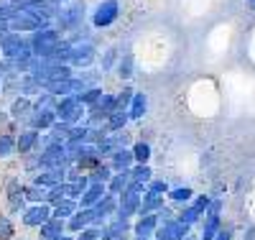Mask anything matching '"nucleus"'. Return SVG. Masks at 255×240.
<instances>
[{"label":"nucleus","instance_id":"1","mask_svg":"<svg viewBox=\"0 0 255 240\" xmlns=\"http://www.w3.org/2000/svg\"><path fill=\"white\" fill-rule=\"evenodd\" d=\"M217 240H230V233H220V238Z\"/></svg>","mask_w":255,"mask_h":240}]
</instances>
